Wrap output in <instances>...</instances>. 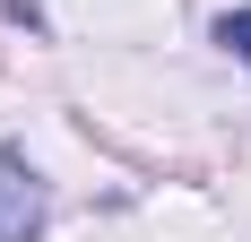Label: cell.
Listing matches in <instances>:
<instances>
[{
	"label": "cell",
	"instance_id": "2",
	"mask_svg": "<svg viewBox=\"0 0 251 242\" xmlns=\"http://www.w3.org/2000/svg\"><path fill=\"white\" fill-rule=\"evenodd\" d=\"M217 44H226L234 61H251V9H226V18H217Z\"/></svg>",
	"mask_w": 251,
	"mask_h": 242
},
{
	"label": "cell",
	"instance_id": "1",
	"mask_svg": "<svg viewBox=\"0 0 251 242\" xmlns=\"http://www.w3.org/2000/svg\"><path fill=\"white\" fill-rule=\"evenodd\" d=\"M44 234V173L18 147H0V242H35Z\"/></svg>",
	"mask_w": 251,
	"mask_h": 242
}]
</instances>
